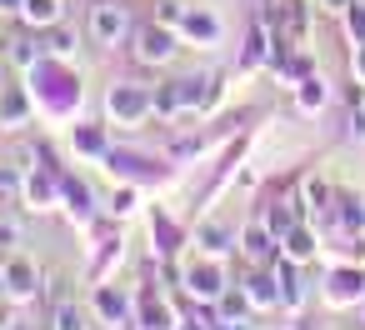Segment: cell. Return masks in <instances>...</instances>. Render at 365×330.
I'll return each mask as SVG.
<instances>
[{
    "mask_svg": "<svg viewBox=\"0 0 365 330\" xmlns=\"http://www.w3.org/2000/svg\"><path fill=\"white\" fill-rule=\"evenodd\" d=\"M0 115H6V120H21V115H26V100H21V96H11L6 105H0Z\"/></svg>",
    "mask_w": 365,
    "mask_h": 330,
    "instance_id": "7402d4cb",
    "label": "cell"
},
{
    "mask_svg": "<svg viewBox=\"0 0 365 330\" xmlns=\"http://www.w3.org/2000/svg\"><path fill=\"white\" fill-rule=\"evenodd\" d=\"M180 330H215V320H210V325H195V320H190V325H180Z\"/></svg>",
    "mask_w": 365,
    "mask_h": 330,
    "instance_id": "f1b7e54d",
    "label": "cell"
},
{
    "mask_svg": "<svg viewBox=\"0 0 365 330\" xmlns=\"http://www.w3.org/2000/svg\"><path fill=\"white\" fill-rule=\"evenodd\" d=\"M350 71H355V81L365 86V46H355V51H350Z\"/></svg>",
    "mask_w": 365,
    "mask_h": 330,
    "instance_id": "603a6c76",
    "label": "cell"
},
{
    "mask_svg": "<svg viewBox=\"0 0 365 330\" xmlns=\"http://www.w3.org/2000/svg\"><path fill=\"white\" fill-rule=\"evenodd\" d=\"M0 275H6V290H11L16 300H31V295L41 290V285H36V270H31L26 260H11V265L0 270Z\"/></svg>",
    "mask_w": 365,
    "mask_h": 330,
    "instance_id": "8fae6325",
    "label": "cell"
},
{
    "mask_svg": "<svg viewBox=\"0 0 365 330\" xmlns=\"http://www.w3.org/2000/svg\"><path fill=\"white\" fill-rule=\"evenodd\" d=\"M195 240H200V250H205V255H225V250H230V230H225V225H215V220H210V225H200V230H195Z\"/></svg>",
    "mask_w": 365,
    "mask_h": 330,
    "instance_id": "9a60e30c",
    "label": "cell"
},
{
    "mask_svg": "<svg viewBox=\"0 0 365 330\" xmlns=\"http://www.w3.org/2000/svg\"><path fill=\"white\" fill-rule=\"evenodd\" d=\"M0 295H6V275H0Z\"/></svg>",
    "mask_w": 365,
    "mask_h": 330,
    "instance_id": "f546056e",
    "label": "cell"
},
{
    "mask_svg": "<svg viewBox=\"0 0 365 330\" xmlns=\"http://www.w3.org/2000/svg\"><path fill=\"white\" fill-rule=\"evenodd\" d=\"M240 250H245V260H250V265H275V260H280V240L265 230V220L245 225V235H240Z\"/></svg>",
    "mask_w": 365,
    "mask_h": 330,
    "instance_id": "5b68a950",
    "label": "cell"
},
{
    "mask_svg": "<svg viewBox=\"0 0 365 330\" xmlns=\"http://www.w3.org/2000/svg\"><path fill=\"white\" fill-rule=\"evenodd\" d=\"M275 280H280V305L285 310H300L305 305V280H300V260H290V255H280L275 265Z\"/></svg>",
    "mask_w": 365,
    "mask_h": 330,
    "instance_id": "8992f818",
    "label": "cell"
},
{
    "mask_svg": "<svg viewBox=\"0 0 365 330\" xmlns=\"http://www.w3.org/2000/svg\"><path fill=\"white\" fill-rule=\"evenodd\" d=\"M0 11H26V0H0Z\"/></svg>",
    "mask_w": 365,
    "mask_h": 330,
    "instance_id": "4316f807",
    "label": "cell"
},
{
    "mask_svg": "<svg viewBox=\"0 0 365 330\" xmlns=\"http://www.w3.org/2000/svg\"><path fill=\"white\" fill-rule=\"evenodd\" d=\"M345 6L350 0H320V11H335V16H345Z\"/></svg>",
    "mask_w": 365,
    "mask_h": 330,
    "instance_id": "484cf974",
    "label": "cell"
},
{
    "mask_svg": "<svg viewBox=\"0 0 365 330\" xmlns=\"http://www.w3.org/2000/svg\"><path fill=\"white\" fill-rule=\"evenodd\" d=\"M345 135H350L355 145H365V96H360V91L350 96V120H345Z\"/></svg>",
    "mask_w": 365,
    "mask_h": 330,
    "instance_id": "e0dca14e",
    "label": "cell"
},
{
    "mask_svg": "<svg viewBox=\"0 0 365 330\" xmlns=\"http://www.w3.org/2000/svg\"><path fill=\"white\" fill-rule=\"evenodd\" d=\"M106 105H110L115 125H140L145 115H155V96H150V91H140V86H115Z\"/></svg>",
    "mask_w": 365,
    "mask_h": 330,
    "instance_id": "3957f363",
    "label": "cell"
},
{
    "mask_svg": "<svg viewBox=\"0 0 365 330\" xmlns=\"http://www.w3.org/2000/svg\"><path fill=\"white\" fill-rule=\"evenodd\" d=\"M280 255H290V260H300V265H310L315 255H320V240H315V230L300 220L295 230H285V240H280Z\"/></svg>",
    "mask_w": 365,
    "mask_h": 330,
    "instance_id": "52a82bcc",
    "label": "cell"
},
{
    "mask_svg": "<svg viewBox=\"0 0 365 330\" xmlns=\"http://www.w3.org/2000/svg\"><path fill=\"white\" fill-rule=\"evenodd\" d=\"M130 41H135V61H145V66H165V61H175V36H170V26H135L130 31Z\"/></svg>",
    "mask_w": 365,
    "mask_h": 330,
    "instance_id": "7a4b0ae2",
    "label": "cell"
},
{
    "mask_svg": "<svg viewBox=\"0 0 365 330\" xmlns=\"http://www.w3.org/2000/svg\"><path fill=\"white\" fill-rule=\"evenodd\" d=\"M0 240L16 245V240H21V225H16V220H0Z\"/></svg>",
    "mask_w": 365,
    "mask_h": 330,
    "instance_id": "cb8c5ba5",
    "label": "cell"
},
{
    "mask_svg": "<svg viewBox=\"0 0 365 330\" xmlns=\"http://www.w3.org/2000/svg\"><path fill=\"white\" fill-rule=\"evenodd\" d=\"M345 36H350V46H365V0L345 6Z\"/></svg>",
    "mask_w": 365,
    "mask_h": 330,
    "instance_id": "2e32d148",
    "label": "cell"
},
{
    "mask_svg": "<svg viewBox=\"0 0 365 330\" xmlns=\"http://www.w3.org/2000/svg\"><path fill=\"white\" fill-rule=\"evenodd\" d=\"M140 330H175L170 325V310H165V300L160 295H140Z\"/></svg>",
    "mask_w": 365,
    "mask_h": 330,
    "instance_id": "4fadbf2b",
    "label": "cell"
},
{
    "mask_svg": "<svg viewBox=\"0 0 365 330\" xmlns=\"http://www.w3.org/2000/svg\"><path fill=\"white\" fill-rule=\"evenodd\" d=\"M320 295H325V305L330 310H350V305H365V270L360 265H335L330 275H325V285H320Z\"/></svg>",
    "mask_w": 365,
    "mask_h": 330,
    "instance_id": "6da1fadb",
    "label": "cell"
},
{
    "mask_svg": "<svg viewBox=\"0 0 365 330\" xmlns=\"http://www.w3.org/2000/svg\"><path fill=\"white\" fill-rule=\"evenodd\" d=\"M66 200H71V215H81V220L91 215V190H86L81 180H76V185L66 180Z\"/></svg>",
    "mask_w": 365,
    "mask_h": 330,
    "instance_id": "ffe728a7",
    "label": "cell"
},
{
    "mask_svg": "<svg viewBox=\"0 0 365 330\" xmlns=\"http://www.w3.org/2000/svg\"><path fill=\"white\" fill-rule=\"evenodd\" d=\"M110 210H115V215H125V210H130V190H120V195L110 200Z\"/></svg>",
    "mask_w": 365,
    "mask_h": 330,
    "instance_id": "d4e9b609",
    "label": "cell"
},
{
    "mask_svg": "<svg viewBox=\"0 0 365 330\" xmlns=\"http://www.w3.org/2000/svg\"><path fill=\"white\" fill-rule=\"evenodd\" d=\"M56 330H91V325H86V310L71 305V300H61V305H56Z\"/></svg>",
    "mask_w": 365,
    "mask_h": 330,
    "instance_id": "ac0fdd59",
    "label": "cell"
},
{
    "mask_svg": "<svg viewBox=\"0 0 365 330\" xmlns=\"http://www.w3.org/2000/svg\"><path fill=\"white\" fill-rule=\"evenodd\" d=\"M91 36H96L101 46H115V41H125V36H130V16H125V6H115V0L96 6V11H91Z\"/></svg>",
    "mask_w": 365,
    "mask_h": 330,
    "instance_id": "277c9868",
    "label": "cell"
},
{
    "mask_svg": "<svg viewBox=\"0 0 365 330\" xmlns=\"http://www.w3.org/2000/svg\"><path fill=\"white\" fill-rule=\"evenodd\" d=\"M185 290H190L195 300H220V295H225V280H220V265H195V270L185 275Z\"/></svg>",
    "mask_w": 365,
    "mask_h": 330,
    "instance_id": "ba28073f",
    "label": "cell"
},
{
    "mask_svg": "<svg viewBox=\"0 0 365 330\" xmlns=\"http://www.w3.org/2000/svg\"><path fill=\"white\" fill-rule=\"evenodd\" d=\"M180 31H185V36H190L195 46H215V41H220V21H215L210 11H185Z\"/></svg>",
    "mask_w": 365,
    "mask_h": 330,
    "instance_id": "30bf717a",
    "label": "cell"
},
{
    "mask_svg": "<svg viewBox=\"0 0 365 330\" xmlns=\"http://www.w3.org/2000/svg\"><path fill=\"white\" fill-rule=\"evenodd\" d=\"M290 330H310V320H305V315H295V325H290Z\"/></svg>",
    "mask_w": 365,
    "mask_h": 330,
    "instance_id": "83f0119b",
    "label": "cell"
},
{
    "mask_svg": "<svg viewBox=\"0 0 365 330\" xmlns=\"http://www.w3.org/2000/svg\"><path fill=\"white\" fill-rule=\"evenodd\" d=\"M31 26H61V16H66V6L61 0H26V11H21Z\"/></svg>",
    "mask_w": 365,
    "mask_h": 330,
    "instance_id": "5bb4252c",
    "label": "cell"
},
{
    "mask_svg": "<svg viewBox=\"0 0 365 330\" xmlns=\"http://www.w3.org/2000/svg\"><path fill=\"white\" fill-rule=\"evenodd\" d=\"M96 305L106 310V320H115V325H125V295H115V290H106V285H101V295H96Z\"/></svg>",
    "mask_w": 365,
    "mask_h": 330,
    "instance_id": "d6986e66",
    "label": "cell"
},
{
    "mask_svg": "<svg viewBox=\"0 0 365 330\" xmlns=\"http://www.w3.org/2000/svg\"><path fill=\"white\" fill-rule=\"evenodd\" d=\"M16 190H21V180H16V170H11V165H0V200H11Z\"/></svg>",
    "mask_w": 365,
    "mask_h": 330,
    "instance_id": "44dd1931",
    "label": "cell"
},
{
    "mask_svg": "<svg viewBox=\"0 0 365 330\" xmlns=\"http://www.w3.org/2000/svg\"><path fill=\"white\" fill-rule=\"evenodd\" d=\"M130 175V180H165V170H155L150 160H140V155H110V175Z\"/></svg>",
    "mask_w": 365,
    "mask_h": 330,
    "instance_id": "7c38bea8",
    "label": "cell"
},
{
    "mask_svg": "<svg viewBox=\"0 0 365 330\" xmlns=\"http://www.w3.org/2000/svg\"><path fill=\"white\" fill-rule=\"evenodd\" d=\"M325 100H330V86L310 71L305 81H295V110H305V115H315V110H325Z\"/></svg>",
    "mask_w": 365,
    "mask_h": 330,
    "instance_id": "9c48e42d",
    "label": "cell"
}]
</instances>
